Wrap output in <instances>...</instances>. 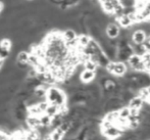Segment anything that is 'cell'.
I'll return each instance as SVG.
<instances>
[{
  "instance_id": "obj_10",
  "label": "cell",
  "mask_w": 150,
  "mask_h": 140,
  "mask_svg": "<svg viewBox=\"0 0 150 140\" xmlns=\"http://www.w3.org/2000/svg\"><path fill=\"white\" fill-rule=\"evenodd\" d=\"M62 37L64 42H69L78 38V33L73 29H65L62 31Z\"/></svg>"
},
{
  "instance_id": "obj_12",
  "label": "cell",
  "mask_w": 150,
  "mask_h": 140,
  "mask_svg": "<svg viewBox=\"0 0 150 140\" xmlns=\"http://www.w3.org/2000/svg\"><path fill=\"white\" fill-rule=\"evenodd\" d=\"M91 40H92V37L89 34H80V35H78V43H79V45L84 46V47L89 45Z\"/></svg>"
},
{
  "instance_id": "obj_7",
  "label": "cell",
  "mask_w": 150,
  "mask_h": 140,
  "mask_svg": "<svg viewBox=\"0 0 150 140\" xmlns=\"http://www.w3.org/2000/svg\"><path fill=\"white\" fill-rule=\"evenodd\" d=\"M117 23L120 25V27H122L124 29L131 28L133 26V24H134L133 21L131 20V18L129 16V14H125L117 18Z\"/></svg>"
},
{
  "instance_id": "obj_28",
  "label": "cell",
  "mask_w": 150,
  "mask_h": 140,
  "mask_svg": "<svg viewBox=\"0 0 150 140\" xmlns=\"http://www.w3.org/2000/svg\"><path fill=\"white\" fill-rule=\"evenodd\" d=\"M31 1H33V0H31Z\"/></svg>"
},
{
  "instance_id": "obj_19",
  "label": "cell",
  "mask_w": 150,
  "mask_h": 140,
  "mask_svg": "<svg viewBox=\"0 0 150 140\" xmlns=\"http://www.w3.org/2000/svg\"><path fill=\"white\" fill-rule=\"evenodd\" d=\"M146 2L147 0H136L135 2V10L136 11H141L146 7Z\"/></svg>"
},
{
  "instance_id": "obj_20",
  "label": "cell",
  "mask_w": 150,
  "mask_h": 140,
  "mask_svg": "<svg viewBox=\"0 0 150 140\" xmlns=\"http://www.w3.org/2000/svg\"><path fill=\"white\" fill-rule=\"evenodd\" d=\"M119 114H120V118H125V119H128L129 117L131 116V112H130V107L128 105H125L122 107V109L119 111Z\"/></svg>"
},
{
  "instance_id": "obj_18",
  "label": "cell",
  "mask_w": 150,
  "mask_h": 140,
  "mask_svg": "<svg viewBox=\"0 0 150 140\" xmlns=\"http://www.w3.org/2000/svg\"><path fill=\"white\" fill-rule=\"evenodd\" d=\"M40 119H41V124H42V126L49 127L50 125H51L52 117L48 116L47 114H43L41 117H40Z\"/></svg>"
},
{
  "instance_id": "obj_2",
  "label": "cell",
  "mask_w": 150,
  "mask_h": 140,
  "mask_svg": "<svg viewBox=\"0 0 150 140\" xmlns=\"http://www.w3.org/2000/svg\"><path fill=\"white\" fill-rule=\"evenodd\" d=\"M101 134L106 136L108 139H117V138H119L120 136H122V131L120 130L117 125H113V126H111L110 128L101 131Z\"/></svg>"
},
{
  "instance_id": "obj_23",
  "label": "cell",
  "mask_w": 150,
  "mask_h": 140,
  "mask_svg": "<svg viewBox=\"0 0 150 140\" xmlns=\"http://www.w3.org/2000/svg\"><path fill=\"white\" fill-rule=\"evenodd\" d=\"M146 8L148 11H150V0H147V2H146Z\"/></svg>"
},
{
  "instance_id": "obj_29",
  "label": "cell",
  "mask_w": 150,
  "mask_h": 140,
  "mask_svg": "<svg viewBox=\"0 0 150 140\" xmlns=\"http://www.w3.org/2000/svg\"><path fill=\"white\" fill-rule=\"evenodd\" d=\"M149 74H150V73H149Z\"/></svg>"
},
{
  "instance_id": "obj_9",
  "label": "cell",
  "mask_w": 150,
  "mask_h": 140,
  "mask_svg": "<svg viewBox=\"0 0 150 140\" xmlns=\"http://www.w3.org/2000/svg\"><path fill=\"white\" fill-rule=\"evenodd\" d=\"M145 101L143 100L142 98H141L139 95H136V96H134L132 99L130 100V102H129L128 107H131V109H141L143 107V104H144Z\"/></svg>"
},
{
  "instance_id": "obj_11",
  "label": "cell",
  "mask_w": 150,
  "mask_h": 140,
  "mask_svg": "<svg viewBox=\"0 0 150 140\" xmlns=\"http://www.w3.org/2000/svg\"><path fill=\"white\" fill-rule=\"evenodd\" d=\"M27 114L28 116H37V117H41L43 114H45L41 109L39 107L38 104H34V105H31V107H28L27 109Z\"/></svg>"
},
{
  "instance_id": "obj_21",
  "label": "cell",
  "mask_w": 150,
  "mask_h": 140,
  "mask_svg": "<svg viewBox=\"0 0 150 140\" xmlns=\"http://www.w3.org/2000/svg\"><path fill=\"white\" fill-rule=\"evenodd\" d=\"M50 137L52 138V140H62L63 139L62 135L59 134L57 131H55V129H54V130L50 133Z\"/></svg>"
},
{
  "instance_id": "obj_6",
  "label": "cell",
  "mask_w": 150,
  "mask_h": 140,
  "mask_svg": "<svg viewBox=\"0 0 150 140\" xmlns=\"http://www.w3.org/2000/svg\"><path fill=\"white\" fill-rule=\"evenodd\" d=\"M80 78H81V81L84 84H89L95 80V78H96V72L84 70L81 73V75H80Z\"/></svg>"
},
{
  "instance_id": "obj_15",
  "label": "cell",
  "mask_w": 150,
  "mask_h": 140,
  "mask_svg": "<svg viewBox=\"0 0 150 140\" xmlns=\"http://www.w3.org/2000/svg\"><path fill=\"white\" fill-rule=\"evenodd\" d=\"M12 44H13V42H12V40L10 39V38L4 37L0 40V45H1V47H3L4 49H6V50H10V51H11Z\"/></svg>"
},
{
  "instance_id": "obj_8",
  "label": "cell",
  "mask_w": 150,
  "mask_h": 140,
  "mask_svg": "<svg viewBox=\"0 0 150 140\" xmlns=\"http://www.w3.org/2000/svg\"><path fill=\"white\" fill-rule=\"evenodd\" d=\"M26 122L31 129H38L40 126H42L41 119L37 116H28L26 119Z\"/></svg>"
},
{
  "instance_id": "obj_24",
  "label": "cell",
  "mask_w": 150,
  "mask_h": 140,
  "mask_svg": "<svg viewBox=\"0 0 150 140\" xmlns=\"http://www.w3.org/2000/svg\"><path fill=\"white\" fill-rule=\"evenodd\" d=\"M3 9H4V3L2 1H0V12H1Z\"/></svg>"
},
{
  "instance_id": "obj_22",
  "label": "cell",
  "mask_w": 150,
  "mask_h": 140,
  "mask_svg": "<svg viewBox=\"0 0 150 140\" xmlns=\"http://www.w3.org/2000/svg\"><path fill=\"white\" fill-rule=\"evenodd\" d=\"M130 112H131V116H139V114H140V109H131L130 107Z\"/></svg>"
},
{
  "instance_id": "obj_16",
  "label": "cell",
  "mask_w": 150,
  "mask_h": 140,
  "mask_svg": "<svg viewBox=\"0 0 150 140\" xmlns=\"http://www.w3.org/2000/svg\"><path fill=\"white\" fill-rule=\"evenodd\" d=\"M98 67H99L98 63L91 60V59H88V60L84 63V68H85V70H88V71L96 72V70L98 69Z\"/></svg>"
},
{
  "instance_id": "obj_26",
  "label": "cell",
  "mask_w": 150,
  "mask_h": 140,
  "mask_svg": "<svg viewBox=\"0 0 150 140\" xmlns=\"http://www.w3.org/2000/svg\"><path fill=\"white\" fill-rule=\"evenodd\" d=\"M148 101H149V102H150V97H149V100H148Z\"/></svg>"
},
{
  "instance_id": "obj_5",
  "label": "cell",
  "mask_w": 150,
  "mask_h": 140,
  "mask_svg": "<svg viewBox=\"0 0 150 140\" xmlns=\"http://www.w3.org/2000/svg\"><path fill=\"white\" fill-rule=\"evenodd\" d=\"M147 39V34L142 30H137L132 33V41L136 44H144Z\"/></svg>"
},
{
  "instance_id": "obj_3",
  "label": "cell",
  "mask_w": 150,
  "mask_h": 140,
  "mask_svg": "<svg viewBox=\"0 0 150 140\" xmlns=\"http://www.w3.org/2000/svg\"><path fill=\"white\" fill-rule=\"evenodd\" d=\"M106 35L108 38H119L120 33V27L117 22L110 23L106 27Z\"/></svg>"
},
{
  "instance_id": "obj_25",
  "label": "cell",
  "mask_w": 150,
  "mask_h": 140,
  "mask_svg": "<svg viewBox=\"0 0 150 140\" xmlns=\"http://www.w3.org/2000/svg\"><path fill=\"white\" fill-rule=\"evenodd\" d=\"M107 140H115V139H107Z\"/></svg>"
},
{
  "instance_id": "obj_17",
  "label": "cell",
  "mask_w": 150,
  "mask_h": 140,
  "mask_svg": "<svg viewBox=\"0 0 150 140\" xmlns=\"http://www.w3.org/2000/svg\"><path fill=\"white\" fill-rule=\"evenodd\" d=\"M138 95L144 101H148L149 100V97H150V92H149L148 87H143V88H141L140 91L138 92Z\"/></svg>"
},
{
  "instance_id": "obj_4",
  "label": "cell",
  "mask_w": 150,
  "mask_h": 140,
  "mask_svg": "<svg viewBox=\"0 0 150 140\" xmlns=\"http://www.w3.org/2000/svg\"><path fill=\"white\" fill-rule=\"evenodd\" d=\"M127 72H128V67H127L126 63L119 60L115 61V68H113L112 75L117 76V77H122Z\"/></svg>"
},
{
  "instance_id": "obj_14",
  "label": "cell",
  "mask_w": 150,
  "mask_h": 140,
  "mask_svg": "<svg viewBox=\"0 0 150 140\" xmlns=\"http://www.w3.org/2000/svg\"><path fill=\"white\" fill-rule=\"evenodd\" d=\"M45 114H47L48 116H50V117L53 118V117H55L57 114H59V107H58V105L51 104V103H50L49 107H48L47 109H46Z\"/></svg>"
},
{
  "instance_id": "obj_27",
  "label": "cell",
  "mask_w": 150,
  "mask_h": 140,
  "mask_svg": "<svg viewBox=\"0 0 150 140\" xmlns=\"http://www.w3.org/2000/svg\"><path fill=\"white\" fill-rule=\"evenodd\" d=\"M0 59H1V56H0Z\"/></svg>"
},
{
  "instance_id": "obj_13",
  "label": "cell",
  "mask_w": 150,
  "mask_h": 140,
  "mask_svg": "<svg viewBox=\"0 0 150 140\" xmlns=\"http://www.w3.org/2000/svg\"><path fill=\"white\" fill-rule=\"evenodd\" d=\"M29 57H30V53L27 50H22L16 55V63H29Z\"/></svg>"
},
{
  "instance_id": "obj_1",
  "label": "cell",
  "mask_w": 150,
  "mask_h": 140,
  "mask_svg": "<svg viewBox=\"0 0 150 140\" xmlns=\"http://www.w3.org/2000/svg\"><path fill=\"white\" fill-rule=\"evenodd\" d=\"M46 98H47L48 102L51 104L62 105L67 103V96L65 91L55 86H50L48 88Z\"/></svg>"
}]
</instances>
